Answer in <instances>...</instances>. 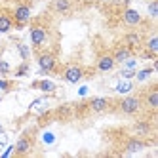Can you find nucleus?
I'll return each instance as SVG.
<instances>
[{"instance_id":"nucleus-12","label":"nucleus","mask_w":158,"mask_h":158,"mask_svg":"<svg viewBox=\"0 0 158 158\" xmlns=\"http://www.w3.org/2000/svg\"><path fill=\"white\" fill-rule=\"evenodd\" d=\"M110 55H112V59L116 61V65L118 63H124L126 59H130V57H133V50H130L126 44H122V42H118L114 48H112V52H110Z\"/></svg>"},{"instance_id":"nucleus-7","label":"nucleus","mask_w":158,"mask_h":158,"mask_svg":"<svg viewBox=\"0 0 158 158\" xmlns=\"http://www.w3.org/2000/svg\"><path fill=\"white\" fill-rule=\"evenodd\" d=\"M32 147H35V137H32L31 131H25V133L19 135L17 143L14 145V154L15 156H27L32 151Z\"/></svg>"},{"instance_id":"nucleus-6","label":"nucleus","mask_w":158,"mask_h":158,"mask_svg":"<svg viewBox=\"0 0 158 158\" xmlns=\"http://www.w3.org/2000/svg\"><path fill=\"white\" fill-rule=\"evenodd\" d=\"M114 107V101H110L109 97H92L86 101V109L88 112H94V114H101V112H107Z\"/></svg>"},{"instance_id":"nucleus-14","label":"nucleus","mask_w":158,"mask_h":158,"mask_svg":"<svg viewBox=\"0 0 158 158\" xmlns=\"http://www.w3.org/2000/svg\"><path fill=\"white\" fill-rule=\"evenodd\" d=\"M149 147V143H147L143 137H130L126 139V143H124V151L126 152H139L143 149H147Z\"/></svg>"},{"instance_id":"nucleus-16","label":"nucleus","mask_w":158,"mask_h":158,"mask_svg":"<svg viewBox=\"0 0 158 158\" xmlns=\"http://www.w3.org/2000/svg\"><path fill=\"white\" fill-rule=\"evenodd\" d=\"M31 88L40 89V92H44V94H53L55 89H57L55 82H52V80H36V82L31 84Z\"/></svg>"},{"instance_id":"nucleus-2","label":"nucleus","mask_w":158,"mask_h":158,"mask_svg":"<svg viewBox=\"0 0 158 158\" xmlns=\"http://www.w3.org/2000/svg\"><path fill=\"white\" fill-rule=\"evenodd\" d=\"M48 36H50V31L42 21H36V23L31 25V44L35 50H40L48 42Z\"/></svg>"},{"instance_id":"nucleus-5","label":"nucleus","mask_w":158,"mask_h":158,"mask_svg":"<svg viewBox=\"0 0 158 158\" xmlns=\"http://www.w3.org/2000/svg\"><path fill=\"white\" fill-rule=\"evenodd\" d=\"M61 76H63V80L69 82V84H78V82H80L82 78L86 76V71H84V67L78 65V63H69V65L63 69Z\"/></svg>"},{"instance_id":"nucleus-18","label":"nucleus","mask_w":158,"mask_h":158,"mask_svg":"<svg viewBox=\"0 0 158 158\" xmlns=\"http://www.w3.org/2000/svg\"><path fill=\"white\" fill-rule=\"evenodd\" d=\"M152 73H154L152 67H145V69H141V71H135L133 76H135V80H137V82H147L152 76Z\"/></svg>"},{"instance_id":"nucleus-13","label":"nucleus","mask_w":158,"mask_h":158,"mask_svg":"<svg viewBox=\"0 0 158 158\" xmlns=\"http://www.w3.org/2000/svg\"><path fill=\"white\" fill-rule=\"evenodd\" d=\"M116 67V61L112 59V55L110 53H101L99 57H97V61H95V69L99 71V73H110L112 69Z\"/></svg>"},{"instance_id":"nucleus-25","label":"nucleus","mask_w":158,"mask_h":158,"mask_svg":"<svg viewBox=\"0 0 158 158\" xmlns=\"http://www.w3.org/2000/svg\"><path fill=\"white\" fill-rule=\"evenodd\" d=\"M120 74H122V78H131V76L135 74V71H133V69H128V67H126V69H122Z\"/></svg>"},{"instance_id":"nucleus-28","label":"nucleus","mask_w":158,"mask_h":158,"mask_svg":"<svg viewBox=\"0 0 158 158\" xmlns=\"http://www.w3.org/2000/svg\"><path fill=\"white\" fill-rule=\"evenodd\" d=\"M4 133V128H2V124H0V135H2Z\"/></svg>"},{"instance_id":"nucleus-8","label":"nucleus","mask_w":158,"mask_h":158,"mask_svg":"<svg viewBox=\"0 0 158 158\" xmlns=\"http://www.w3.org/2000/svg\"><path fill=\"white\" fill-rule=\"evenodd\" d=\"M141 101H143V107H147L151 112H156L158 110V86L152 84L147 92H143Z\"/></svg>"},{"instance_id":"nucleus-26","label":"nucleus","mask_w":158,"mask_h":158,"mask_svg":"<svg viewBox=\"0 0 158 158\" xmlns=\"http://www.w3.org/2000/svg\"><path fill=\"white\" fill-rule=\"evenodd\" d=\"M0 73H2V74H8L10 73V65L6 61H0Z\"/></svg>"},{"instance_id":"nucleus-4","label":"nucleus","mask_w":158,"mask_h":158,"mask_svg":"<svg viewBox=\"0 0 158 158\" xmlns=\"http://www.w3.org/2000/svg\"><path fill=\"white\" fill-rule=\"evenodd\" d=\"M12 17H14V27L15 29H23L29 25V21L32 17V12H31V4L27 2H21L14 8L12 12Z\"/></svg>"},{"instance_id":"nucleus-20","label":"nucleus","mask_w":158,"mask_h":158,"mask_svg":"<svg viewBox=\"0 0 158 158\" xmlns=\"http://www.w3.org/2000/svg\"><path fill=\"white\" fill-rule=\"evenodd\" d=\"M131 88H133L131 82L124 80V82H120V84L116 86V92H118V94H128V92H131Z\"/></svg>"},{"instance_id":"nucleus-23","label":"nucleus","mask_w":158,"mask_h":158,"mask_svg":"<svg viewBox=\"0 0 158 158\" xmlns=\"http://www.w3.org/2000/svg\"><path fill=\"white\" fill-rule=\"evenodd\" d=\"M27 73H29V63H27V61H23V63L19 65V69L15 71V76H25Z\"/></svg>"},{"instance_id":"nucleus-24","label":"nucleus","mask_w":158,"mask_h":158,"mask_svg":"<svg viewBox=\"0 0 158 158\" xmlns=\"http://www.w3.org/2000/svg\"><path fill=\"white\" fill-rule=\"evenodd\" d=\"M12 88H14L12 80H0V89H2V92H10Z\"/></svg>"},{"instance_id":"nucleus-27","label":"nucleus","mask_w":158,"mask_h":158,"mask_svg":"<svg viewBox=\"0 0 158 158\" xmlns=\"http://www.w3.org/2000/svg\"><path fill=\"white\" fill-rule=\"evenodd\" d=\"M27 4H36V2H40V0H25Z\"/></svg>"},{"instance_id":"nucleus-22","label":"nucleus","mask_w":158,"mask_h":158,"mask_svg":"<svg viewBox=\"0 0 158 158\" xmlns=\"http://www.w3.org/2000/svg\"><path fill=\"white\" fill-rule=\"evenodd\" d=\"M149 14H151L152 19L158 17V0H151L149 2Z\"/></svg>"},{"instance_id":"nucleus-9","label":"nucleus","mask_w":158,"mask_h":158,"mask_svg":"<svg viewBox=\"0 0 158 158\" xmlns=\"http://www.w3.org/2000/svg\"><path fill=\"white\" fill-rule=\"evenodd\" d=\"M143 42H145V38H143L141 32H137V31H128L126 35L122 36V44H126V46L130 50H133V52L139 50L143 46Z\"/></svg>"},{"instance_id":"nucleus-21","label":"nucleus","mask_w":158,"mask_h":158,"mask_svg":"<svg viewBox=\"0 0 158 158\" xmlns=\"http://www.w3.org/2000/svg\"><path fill=\"white\" fill-rule=\"evenodd\" d=\"M17 52H19V55H21V59H23V61H29L31 52H29V48L25 46V44H17Z\"/></svg>"},{"instance_id":"nucleus-11","label":"nucleus","mask_w":158,"mask_h":158,"mask_svg":"<svg viewBox=\"0 0 158 158\" xmlns=\"http://www.w3.org/2000/svg\"><path fill=\"white\" fill-rule=\"evenodd\" d=\"M73 8H74L73 0H52L50 2V10L57 15H69L73 12Z\"/></svg>"},{"instance_id":"nucleus-1","label":"nucleus","mask_w":158,"mask_h":158,"mask_svg":"<svg viewBox=\"0 0 158 158\" xmlns=\"http://www.w3.org/2000/svg\"><path fill=\"white\" fill-rule=\"evenodd\" d=\"M116 110L120 112V114L124 116H135V114H139L141 109H143V101H141V95H126V97H122L118 99L116 103H114Z\"/></svg>"},{"instance_id":"nucleus-15","label":"nucleus","mask_w":158,"mask_h":158,"mask_svg":"<svg viewBox=\"0 0 158 158\" xmlns=\"http://www.w3.org/2000/svg\"><path fill=\"white\" fill-rule=\"evenodd\" d=\"M14 29V17H12V12L6 8H0V32L6 35Z\"/></svg>"},{"instance_id":"nucleus-17","label":"nucleus","mask_w":158,"mask_h":158,"mask_svg":"<svg viewBox=\"0 0 158 158\" xmlns=\"http://www.w3.org/2000/svg\"><path fill=\"white\" fill-rule=\"evenodd\" d=\"M133 131L137 135H141V137H145V135H149L152 131V124L149 120H137L133 124Z\"/></svg>"},{"instance_id":"nucleus-10","label":"nucleus","mask_w":158,"mask_h":158,"mask_svg":"<svg viewBox=\"0 0 158 158\" xmlns=\"http://www.w3.org/2000/svg\"><path fill=\"white\" fill-rule=\"evenodd\" d=\"M122 23L126 25V27H139L143 23V17H141V14L137 12V10L126 8L122 12Z\"/></svg>"},{"instance_id":"nucleus-19","label":"nucleus","mask_w":158,"mask_h":158,"mask_svg":"<svg viewBox=\"0 0 158 158\" xmlns=\"http://www.w3.org/2000/svg\"><path fill=\"white\" fill-rule=\"evenodd\" d=\"M143 44H145V50H147V52H151L152 55H156V53H158V36L154 35V32L149 36V40L143 42Z\"/></svg>"},{"instance_id":"nucleus-3","label":"nucleus","mask_w":158,"mask_h":158,"mask_svg":"<svg viewBox=\"0 0 158 158\" xmlns=\"http://www.w3.org/2000/svg\"><path fill=\"white\" fill-rule=\"evenodd\" d=\"M36 63L40 67L42 73H55L59 67V59L55 52H50V50H44V52H38L36 55Z\"/></svg>"}]
</instances>
